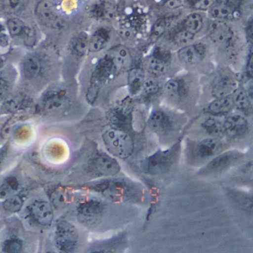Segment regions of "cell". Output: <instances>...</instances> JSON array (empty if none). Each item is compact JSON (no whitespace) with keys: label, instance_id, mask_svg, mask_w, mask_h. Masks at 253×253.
Returning <instances> with one entry per match:
<instances>
[{"label":"cell","instance_id":"obj_1","mask_svg":"<svg viewBox=\"0 0 253 253\" xmlns=\"http://www.w3.org/2000/svg\"><path fill=\"white\" fill-rule=\"evenodd\" d=\"M103 140L109 153L121 159H127L134 152V140L124 130H107L103 134Z\"/></svg>","mask_w":253,"mask_h":253},{"label":"cell","instance_id":"obj_2","mask_svg":"<svg viewBox=\"0 0 253 253\" xmlns=\"http://www.w3.org/2000/svg\"><path fill=\"white\" fill-rule=\"evenodd\" d=\"M117 68L107 55L99 61L91 75L86 93V100L90 104L97 100L102 87L116 73Z\"/></svg>","mask_w":253,"mask_h":253},{"label":"cell","instance_id":"obj_3","mask_svg":"<svg viewBox=\"0 0 253 253\" xmlns=\"http://www.w3.org/2000/svg\"><path fill=\"white\" fill-rule=\"evenodd\" d=\"M79 234L75 226L66 220L57 222L54 230V243L59 251L72 253L76 249Z\"/></svg>","mask_w":253,"mask_h":253},{"label":"cell","instance_id":"obj_4","mask_svg":"<svg viewBox=\"0 0 253 253\" xmlns=\"http://www.w3.org/2000/svg\"><path fill=\"white\" fill-rule=\"evenodd\" d=\"M178 155L177 146L167 151H159L146 159L145 169L151 174H160L167 172L175 162Z\"/></svg>","mask_w":253,"mask_h":253},{"label":"cell","instance_id":"obj_5","mask_svg":"<svg viewBox=\"0 0 253 253\" xmlns=\"http://www.w3.org/2000/svg\"><path fill=\"white\" fill-rule=\"evenodd\" d=\"M36 14L40 21L47 27L61 30L66 26V23L57 14L52 0H42L36 7Z\"/></svg>","mask_w":253,"mask_h":253},{"label":"cell","instance_id":"obj_6","mask_svg":"<svg viewBox=\"0 0 253 253\" xmlns=\"http://www.w3.org/2000/svg\"><path fill=\"white\" fill-rule=\"evenodd\" d=\"M90 172L97 177H112L116 175L121 167L116 160L106 154L96 155L89 163Z\"/></svg>","mask_w":253,"mask_h":253},{"label":"cell","instance_id":"obj_7","mask_svg":"<svg viewBox=\"0 0 253 253\" xmlns=\"http://www.w3.org/2000/svg\"><path fill=\"white\" fill-rule=\"evenodd\" d=\"M103 212V204L96 200L84 201L78 207V218L85 224H95L101 219Z\"/></svg>","mask_w":253,"mask_h":253},{"label":"cell","instance_id":"obj_8","mask_svg":"<svg viewBox=\"0 0 253 253\" xmlns=\"http://www.w3.org/2000/svg\"><path fill=\"white\" fill-rule=\"evenodd\" d=\"M243 155L237 151H229L221 155H217L211 160L205 168L203 169L202 172L217 173L224 171L235 164L242 158Z\"/></svg>","mask_w":253,"mask_h":253},{"label":"cell","instance_id":"obj_9","mask_svg":"<svg viewBox=\"0 0 253 253\" xmlns=\"http://www.w3.org/2000/svg\"><path fill=\"white\" fill-rule=\"evenodd\" d=\"M31 217L40 226H48L52 223L54 211L49 203L45 201H36L29 207Z\"/></svg>","mask_w":253,"mask_h":253},{"label":"cell","instance_id":"obj_10","mask_svg":"<svg viewBox=\"0 0 253 253\" xmlns=\"http://www.w3.org/2000/svg\"><path fill=\"white\" fill-rule=\"evenodd\" d=\"M208 35L213 42L219 45H227L233 39V31L229 25L222 20H216L210 23Z\"/></svg>","mask_w":253,"mask_h":253},{"label":"cell","instance_id":"obj_11","mask_svg":"<svg viewBox=\"0 0 253 253\" xmlns=\"http://www.w3.org/2000/svg\"><path fill=\"white\" fill-rule=\"evenodd\" d=\"M223 124L224 133L232 138L242 137L248 131V121L239 114L229 115Z\"/></svg>","mask_w":253,"mask_h":253},{"label":"cell","instance_id":"obj_12","mask_svg":"<svg viewBox=\"0 0 253 253\" xmlns=\"http://www.w3.org/2000/svg\"><path fill=\"white\" fill-rule=\"evenodd\" d=\"M238 86L236 79L229 75H220L215 78L211 85V94L216 98L231 95Z\"/></svg>","mask_w":253,"mask_h":253},{"label":"cell","instance_id":"obj_13","mask_svg":"<svg viewBox=\"0 0 253 253\" xmlns=\"http://www.w3.org/2000/svg\"><path fill=\"white\" fill-rule=\"evenodd\" d=\"M206 47L204 44L185 45L177 51V57L181 63L186 65H195L202 61L205 57Z\"/></svg>","mask_w":253,"mask_h":253},{"label":"cell","instance_id":"obj_14","mask_svg":"<svg viewBox=\"0 0 253 253\" xmlns=\"http://www.w3.org/2000/svg\"><path fill=\"white\" fill-rule=\"evenodd\" d=\"M108 57L113 62L118 70L130 69L133 65V58L128 48L124 45H118L109 50Z\"/></svg>","mask_w":253,"mask_h":253},{"label":"cell","instance_id":"obj_15","mask_svg":"<svg viewBox=\"0 0 253 253\" xmlns=\"http://www.w3.org/2000/svg\"><path fill=\"white\" fill-rule=\"evenodd\" d=\"M67 102L66 91L63 89H52L47 91L42 97V104L48 112L60 110Z\"/></svg>","mask_w":253,"mask_h":253},{"label":"cell","instance_id":"obj_16","mask_svg":"<svg viewBox=\"0 0 253 253\" xmlns=\"http://www.w3.org/2000/svg\"><path fill=\"white\" fill-rule=\"evenodd\" d=\"M97 192H103L106 196L112 199L119 200L126 193L125 183L118 180H106L94 186Z\"/></svg>","mask_w":253,"mask_h":253},{"label":"cell","instance_id":"obj_17","mask_svg":"<svg viewBox=\"0 0 253 253\" xmlns=\"http://www.w3.org/2000/svg\"><path fill=\"white\" fill-rule=\"evenodd\" d=\"M236 5L231 1H224L214 3L210 8V14L216 20H223L234 17Z\"/></svg>","mask_w":253,"mask_h":253},{"label":"cell","instance_id":"obj_18","mask_svg":"<svg viewBox=\"0 0 253 253\" xmlns=\"http://www.w3.org/2000/svg\"><path fill=\"white\" fill-rule=\"evenodd\" d=\"M222 144L217 139L207 138L198 143L196 155L201 158H208L220 153Z\"/></svg>","mask_w":253,"mask_h":253},{"label":"cell","instance_id":"obj_19","mask_svg":"<svg viewBox=\"0 0 253 253\" xmlns=\"http://www.w3.org/2000/svg\"><path fill=\"white\" fill-rule=\"evenodd\" d=\"M7 29L12 38H21L28 41L33 37L32 29L18 18L9 19L7 22Z\"/></svg>","mask_w":253,"mask_h":253},{"label":"cell","instance_id":"obj_20","mask_svg":"<svg viewBox=\"0 0 253 253\" xmlns=\"http://www.w3.org/2000/svg\"><path fill=\"white\" fill-rule=\"evenodd\" d=\"M149 126L151 129L158 133H164L169 129L171 121L169 117L162 111L157 110L152 112L149 117Z\"/></svg>","mask_w":253,"mask_h":253},{"label":"cell","instance_id":"obj_21","mask_svg":"<svg viewBox=\"0 0 253 253\" xmlns=\"http://www.w3.org/2000/svg\"><path fill=\"white\" fill-rule=\"evenodd\" d=\"M110 40V32L106 29H100L94 32L88 40V51L98 52L103 50Z\"/></svg>","mask_w":253,"mask_h":253},{"label":"cell","instance_id":"obj_22","mask_svg":"<svg viewBox=\"0 0 253 253\" xmlns=\"http://www.w3.org/2000/svg\"><path fill=\"white\" fill-rule=\"evenodd\" d=\"M233 107L234 103L232 96H226L216 98L215 100L211 102L207 107V112L212 115H224L229 113Z\"/></svg>","mask_w":253,"mask_h":253},{"label":"cell","instance_id":"obj_23","mask_svg":"<svg viewBox=\"0 0 253 253\" xmlns=\"http://www.w3.org/2000/svg\"><path fill=\"white\" fill-rule=\"evenodd\" d=\"M108 118L115 128L124 130L128 128L130 124L129 113L122 108L112 109L108 114Z\"/></svg>","mask_w":253,"mask_h":253},{"label":"cell","instance_id":"obj_24","mask_svg":"<svg viewBox=\"0 0 253 253\" xmlns=\"http://www.w3.org/2000/svg\"><path fill=\"white\" fill-rule=\"evenodd\" d=\"M90 14L97 20H110L115 15V9L109 2L100 1L91 7Z\"/></svg>","mask_w":253,"mask_h":253},{"label":"cell","instance_id":"obj_25","mask_svg":"<svg viewBox=\"0 0 253 253\" xmlns=\"http://www.w3.org/2000/svg\"><path fill=\"white\" fill-rule=\"evenodd\" d=\"M145 81V75L140 68H131L128 74V85L130 92L134 95L141 90Z\"/></svg>","mask_w":253,"mask_h":253},{"label":"cell","instance_id":"obj_26","mask_svg":"<svg viewBox=\"0 0 253 253\" xmlns=\"http://www.w3.org/2000/svg\"><path fill=\"white\" fill-rule=\"evenodd\" d=\"M22 69L26 78L35 79L39 76L42 70L41 60L35 56H29L23 61Z\"/></svg>","mask_w":253,"mask_h":253},{"label":"cell","instance_id":"obj_27","mask_svg":"<svg viewBox=\"0 0 253 253\" xmlns=\"http://www.w3.org/2000/svg\"><path fill=\"white\" fill-rule=\"evenodd\" d=\"M234 106L244 112H248L251 109V101L250 95L243 87L238 86L232 94Z\"/></svg>","mask_w":253,"mask_h":253},{"label":"cell","instance_id":"obj_28","mask_svg":"<svg viewBox=\"0 0 253 253\" xmlns=\"http://www.w3.org/2000/svg\"><path fill=\"white\" fill-rule=\"evenodd\" d=\"M88 38L85 33L77 35L71 43V51L77 57H83L88 50Z\"/></svg>","mask_w":253,"mask_h":253},{"label":"cell","instance_id":"obj_29","mask_svg":"<svg viewBox=\"0 0 253 253\" xmlns=\"http://www.w3.org/2000/svg\"><path fill=\"white\" fill-rule=\"evenodd\" d=\"M166 92L172 97H183L187 94V88L184 83L177 80H169L165 85Z\"/></svg>","mask_w":253,"mask_h":253},{"label":"cell","instance_id":"obj_30","mask_svg":"<svg viewBox=\"0 0 253 253\" xmlns=\"http://www.w3.org/2000/svg\"><path fill=\"white\" fill-rule=\"evenodd\" d=\"M203 25L204 23H203L202 17L198 13H192L189 14L183 22V28L185 30L193 35L198 33L202 29Z\"/></svg>","mask_w":253,"mask_h":253},{"label":"cell","instance_id":"obj_31","mask_svg":"<svg viewBox=\"0 0 253 253\" xmlns=\"http://www.w3.org/2000/svg\"><path fill=\"white\" fill-rule=\"evenodd\" d=\"M202 127L206 132L213 137H219L224 133L223 124L214 118H209L203 122Z\"/></svg>","mask_w":253,"mask_h":253},{"label":"cell","instance_id":"obj_32","mask_svg":"<svg viewBox=\"0 0 253 253\" xmlns=\"http://www.w3.org/2000/svg\"><path fill=\"white\" fill-rule=\"evenodd\" d=\"M146 67L149 73L154 76L159 77L165 74L167 71V63L152 55L148 59Z\"/></svg>","mask_w":253,"mask_h":253},{"label":"cell","instance_id":"obj_33","mask_svg":"<svg viewBox=\"0 0 253 253\" xmlns=\"http://www.w3.org/2000/svg\"><path fill=\"white\" fill-rule=\"evenodd\" d=\"M19 182L16 177H8L2 185H0V198H7L13 195L18 189Z\"/></svg>","mask_w":253,"mask_h":253},{"label":"cell","instance_id":"obj_34","mask_svg":"<svg viewBox=\"0 0 253 253\" xmlns=\"http://www.w3.org/2000/svg\"><path fill=\"white\" fill-rule=\"evenodd\" d=\"M28 0H0L2 8L10 13H18L24 9Z\"/></svg>","mask_w":253,"mask_h":253},{"label":"cell","instance_id":"obj_35","mask_svg":"<svg viewBox=\"0 0 253 253\" xmlns=\"http://www.w3.org/2000/svg\"><path fill=\"white\" fill-rule=\"evenodd\" d=\"M23 201L19 195H11L8 197L2 204V207L9 212H17L21 210Z\"/></svg>","mask_w":253,"mask_h":253},{"label":"cell","instance_id":"obj_36","mask_svg":"<svg viewBox=\"0 0 253 253\" xmlns=\"http://www.w3.org/2000/svg\"><path fill=\"white\" fill-rule=\"evenodd\" d=\"M145 97L155 95L160 90V84L155 79H148L143 83L141 88Z\"/></svg>","mask_w":253,"mask_h":253},{"label":"cell","instance_id":"obj_37","mask_svg":"<svg viewBox=\"0 0 253 253\" xmlns=\"http://www.w3.org/2000/svg\"><path fill=\"white\" fill-rule=\"evenodd\" d=\"M195 40V35L183 29L179 31L174 36V41L180 45H188Z\"/></svg>","mask_w":253,"mask_h":253},{"label":"cell","instance_id":"obj_38","mask_svg":"<svg viewBox=\"0 0 253 253\" xmlns=\"http://www.w3.org/2000/svg\"><path fill=\"white\" fill-rule=\"evenodd\" d=\"M23 248V243L17 238H11L4 242L2 251L8 253H20Z\"/></svg>","mask_w":253,"mask_h":253},{"label":"cell","instance_id":"obj_39","mask_svg":"<svg viewBox=\"0 0 253 253\" xmlns=\"http://www.w3.org/2000/svg\"><path fill=\"white\" fill-rule=\"evenodd\" d=\"M192 8L198 11H207L210 10L211 5L214 3V0H189Z\"/></svg>","mask_w":253,"mask_h":253},{"label":"cell","instance_id":"obj_40","mask_svg":"<svg viewBox=\"0 0 253 253\" xmlns=\"http://www.w3.org/2000/svg\"><path fill=\"white\" fill-rule=\"evenodd\" d=\"M167 28V23L165 19L158 20L152 28V36L156 38H160L165 32Z\"/></svg>","mask_w":253,"mask_h":253},{"label":"cell","instance_id":"obj_41","mask_svg":"<svg viewBox=\"0 0 253 253\" xmlns=\"http://www.w3.org/2000/svg\"><path fill=\"white\" fill-rule=\"evenodd\" d=\"M22 103H23V100L20 98V97H11V98H8L5 101V104H4V108L8 112H13L14 111L17 110L21 106Z\"/></svg>","mask_w":253,"mask_h":253},{"label":"cell","instance_id":"obj_42","mask_svg":"<svg viewBox=\"0 0 253 253\" xmlns=\"http://www.w3.org/2000/svg\"><path fill=\"white\" fill-rule=\"evenodd\" d=\"M153 56L156 57L157 58L160 59V60H163V61L167 63L169 60L170 57H171V54L168 50L166 48H161L158 47L155 50L153 53Z\"/></svg>","mask_w":253,"mask_h":253},{"label":"cell","instance_id":"obj_43","mask_svg":"<svg viewBox=\"0 0 253 253\" xmlns=\"http://www.w3.org/2000/svg\"><path fill=\"white\" fill-rule=\"evenodd\" d=\"M9 93V85L3 78H0V99L6 98Z\"/></svg>","mask_w":253,"mask_h":253},{"label":"cell","instance_id":"obj_44","mask_svg":"<svg viewBox=\"0 0 253 253\" xmlns=\"http://www.w3.org/2000/svg\"><path fill=\"white\" fill-rule=\"evenodd\" d=\"M166 6L171 9L179 8L181 5L180 0H167L165 3Z\"/></svg>","mask_w":253,"mask_h":253},{"label":"cell","instance_id":"obj_45","mask_svg":"<svg viewBox=\"0 0 253 253\" xmlns=\"http://www.w3.org/2000/svg\"><path fill=\"white\" fill-rule=\"evenodd\" d=\"M247 69L249 75H250V77H252V75H253V57H252V53H250V56H249L248 61H247Z\"/></svg>","mask_w":253,"mask_h":253}]
</instances>
